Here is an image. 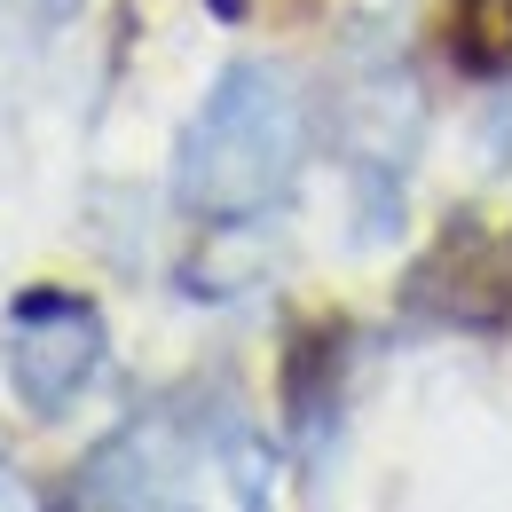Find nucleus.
Wrapping results in <instances>:
<instances>
[{
	"label": "nucleus",
	"mask_w": 512,
	"mask_h": 512,
	"mask_svg": "<svg viewBox=\"0 0 512 512\" xmlns=\"http://www.w3.org/2000/svg\"><path fill=\"white\" fill-rule=\"evenodd\" d=\"M300 166V95L268 64H229L174 150V197L197 221H245L292 190Z\"/></svg>",
	"instance_id": "1"
},
{
	"label": "nucleus",
	"mask_w": 512,
	"mask_h": 512,
	"mask_svg": "<svg viewBox=\"0 0 512 512\" xmlns=\"http://www.w3.org/2000/svg\"><path fill=\"white\" fill-rule=\"evenodd\" d=\"M103 371V316L64 284H32L8 300V386L32 418H64Z\"/></svg>",
	"instance_id": "2"
},
{
	"label": "nucleus",
	"mask_w": 512,
	"mask_h": 512,
	"mask_svg": "<svg viewBox=\"0 0 512 512\" xmlns=\"http://www.w3.org/2000/svg\"><path fill=\"white\" fill-rule=\"evenodd\" d=\"M410 308L434 316V323H473V331H481V323H505L512 276L497 268L489 237H481L473 221H449V237L410 268Z\"/></svg>",
	"instance_id": "3"
},
{
	"label": "nucleus",
	"mask_w": 512,
	"mask_h": 512,
	"mask_svg": "<svg viewBox=\"0 0 512 512\" xmlns=\"http://www.w3.org/2000/svg\"><path fill=\"white\" fill-rule=\"evenodd\" d=\"M64 512H190V497H174V489L142 465L134 442H111V449H95V457L71 473Z\"/></svg>",
	"instance_id": "4"
},
{
	"label": "nucleus",
	"mask_w": 512,
	"mask_h": 512,
	"mask_svg": "<svg viewBox=\"0 0 512 512\" xmlns=\"http://www.w3.org/2000/svg\"><path fill=\"white\" fill-rule=\"evenodd\" d=\"M339 371H347V323H308L284 355V410L300 426H323L331 394H339Z\"/></svg>",
	"instance_id": "5"
},
{
	"label": "nucleus",
	"mask_w": 512,
	"mask_h": 512,
	"mask_svg": "<svg viewBox=\"0 0 512 512\" xmlns=\"http://www.w3.org/2000/svg\"><path fill=\"white\" fill-rule=\"evenodd\" d=\"M0 512H24V497H16V481L0 473Z\"/></svg>",
	"instance_id": "6"
},
{
	"label": "nucleus",
	"mask_w": 512,
	"mask_h": 512,
	"mask_svg": "<svg viewBox=\"0 0 512 512\" xmlns=\"http://www.w3.org/2000/svg\"><path fill=\"white\" fill-rule=\"evenodd\" d=\"M205 8H213V16H245V0H205Z\"/></svg>",
	"instance_id": "7"
}]
</instances>
